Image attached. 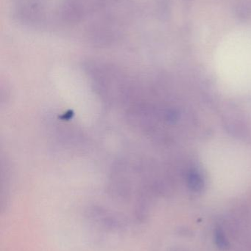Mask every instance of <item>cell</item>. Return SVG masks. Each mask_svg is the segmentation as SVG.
Listing matches in <instances>:
<instances>
[{
  "mask_svg": "<svg viewBox=\"0 0 251 251\" xmlns=\"http://www.w3.org/2000/svg\"><path fill=\"white\" fill-rule=\"evenodd\" d=\"M215 243L221 249H225L228 246V241L223 231L221 229H217L215 233Z\"/></svg>",
  "mask_w": 251,
  "mask_h": 251,
  "instance_id": "1",
  "label": "cell"
}]
</instances>
